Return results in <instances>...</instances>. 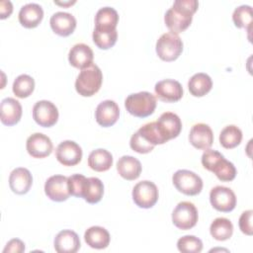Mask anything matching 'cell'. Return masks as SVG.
Listing matches in <instances>:
<instances>
[{
    "mask_svg": "<svg viewBox=\"0 0 253 253\" xmlns=\"http://www.w3.org/2000/svg\"><path fill=\"white\" fill-rule=\"evenodd\" d=\"M87 245L94 249H105L109 246L111 236L109 231L102 226H91L84 233Z\"/></svg>",
    "mask_w": 253,
    "mask_h": 253,
    "instance_id": "484cf974",
    "label": "cell"
},
{
    "mask_svg": "<svg viewBox=\"0 0 253 253\" xmlns=\"http://www.w3.org/2000/svg\"><path fill=\"white\" fill-rule=\"evenodd\" d=\"M113 165V155L104 148L92 150L88 156V166L97 172L109 170Z\"/></svg>",
    "mask_w": 253,
    "mask_h": 253,
    "instance_id": "4316f807",
    "label": "cell"
},
{
    "mask_svg": "<svg viewBox=\"0 0 253 253\" xmlns=\"http://www.w3.org/2000/svg\"><path fill=\"white\" fill-rule=\"evenodd\" d=\"M198 210L191 202H180L172 212L173 224L182 230L194 227L198 222Z\"/></svg>",
    "mask_w": 253,
    "mask_h": 253,
    "instance_id": "ba28073f",
    "label": "cell"
},
{
    "mask_svg": "<svg viewBox=\"0 0 253 253\" xmlns=\"http://www.w3.org/2000/svg\"><path fill=\"white\" fill-rule=\"evenodd\" d=\"M33 184L31 172L24 167L15 168L9 176L10 189L18 195H24L29 192Z\"/></svg>",
    "mask_w": 253,
    "mask_h": 253,
    "instance_id": "ffe728a7",
    "label": "cell"
},
{
    "mask_svg": "<svg viewBox=\"0 0 253 253\" xmlns=\"http://www.w3.org/2000/svg\"><path fill=\"white\" fill-rule=\"evenodd\" d=\"M13 12V5L10 1L2 0L0 2V18L5 19L9 17Z\"/></svg>",
    "mask_w": 253,
    "mask_h": 253,
    "instance_id": "ab89813d",
    "label": "cell"
},
{
    "mask_svg": "<svg viewBox=\"0 0 253 253\" xmlns=\"http://www.w3.org/2000/svg\"><path fill=\"white\" fill-rule=\"evenodd\" d=\"M159 128L166 136V138L172 139L177 137L182 129V122L178 115L172 112H165L161 114L159 119L156 121Z\"/></svg>",
    "mask_w": 253,
    "mask_h": 253,
    "instance_id": "cb8c5ba5",
    "label": "cell"
},
{
    "mask_svg": "<svg viewBox=\"0 0 253 253\" xmlns=\"http://www.w3.org/2000/svg\"><path fill=\"white\" fill-rule=\"evenodd\" d=\"M0 114L3 125L8 126H14L21 120L22 106L20 102L14 98H5L0 104Z\"/></svg>",
    "mask_w": 253,
    "mask_h": 253,
    "instance_id": "7402d4cb",
    "label": "cell"
},
{
    "mask_svg": "<svg viewBox=\"0 0 253 253\" xmlns=\"http://www.w3.org/2000/svg\"><path fill=\"white\" fill-rule=\"evenodd\" d=\"M55 157L64 166H74L82 159V149L73 140H63L55 149Z\"/></svg>",
    "mask_w": 253,
    "mask_h": 253,
    "instance_id": "4fadbf2b",
    "label": "cell"
},
{
    "mask_svg": "<svg viewBox=\"0 0 253 253\" xmlns=\"http://www.w3.org/2000/svg\"><path fill=\"white\" fill-rule=\"evenodd\" d=\"M156 97L166 103L179 101L183 97V87L179 81L164 79L158 81L154 86Z\"/></svg>",
    "mask_w": 253,
    "mask_h": 253,
    "instance_id": "9a60e30c",
    "label": "cell"
},
{
    "mask_svg": "<svg viewBox=\"0 0 253 253\" xmlns=\"http://www.w3.org/2000/svg\"><path fill=\"white\" fill-rule=\"evenodd\" d=\"M210 202L216 211L229 212L236 206V196L230 188L215 186L210 192Z\"/></svg>",
    "mask_w": 253,
    "mask_h": 253,
    "instance_id": "30bf717a",
    "label": "cell"
},
{
    "mask_svg": "<svg viewBox=\"0 0 253 253\" xmlns=\"http://www.w3.org/2000/svg\"><path fill=\"white\" fill-rule=\"evenodd\" d=\"M44 193L51 201L63 202L66 201L69 196L68 177L63 175L50 176L44 184Z\"/></svg>",
    "mask_w": 253,
    "mask_h": 253,
    "instance_id": "7c38bea8",
    "label": "cell"
},
{
    "mask_svg": "<svg viewBox=\"0 0 253 253\" xmlns=\"http://www.w3.org/2000/svg\"><path fill=\"white\" fill-rule=\"evenodd\" d=\"M156 97L147 91L130 94L125 101L126 111L136 118H146L152 115L156 108Z\"/></svg>",
    "mask_w": 253,
    "mask_h": 253,
    "instance_id": "5b68a950",
    "label": "cell"
},
{
    "mask_svg": "<svg viewBox=\"0 0 253 253\" xmlns=\"http://www.w3.org/2000/svg\"><path fill=\"white\" fill-rule=\"evenodd\" d=\"M212 87L211 78L204 72L194 74L188 82L190 93L195 97H203L208 94Z\"/></svg>",
    "mask_w": 253,
    "mask_h": 253,
    "instance_id": "83f0119b",
    "label": "cell"
},
{
    "mask_svg": "<svg viewBox=\"0 0 253 253\" xmlns=\"http://www.w3.org/2000/svg\"><path fill=\"white\" fill-rule=\"evenodd\" d=\"M172 182L179 192L187 196H196L203 189L202 178L195 172L186 169L177 170L173 174Z\"/></svg>",
    "mask_w": 253,
    "mask_h": 253,
    "instance_id": "52a82bcc",
    "label": "cell"
},
{
    "mask_svg": "<svg viewBox=\"0 0 253 253\" xmlns=\"http://www.w3.org/2000/svg\"><path fill=\"white\" fill-rule=\"evenodd\" d=\"M120 117V109L118 104L113 100H105L101 102L95 111L96 122L104 126L108 127L117 123Z\"/></svg>",
    "mask_w": 253,
    "mask_h": 253,
    "instance_id": "e0dca14e",
    "label": "cell"
},
{
    "mask_svg": "<svg viewBox=\"0 0 253 253\" xmlns=\"http://www.w3.org/2000/svg\"><path fill=\"white\" fill-rule=\"evenodd\" d=\"M252 215H253V211L247 210L243 211L239 217V221H238L239 228L246 235H252L253 233Z\"/></svg>",
    "mask_w": 253,
    "mask_h": 253,
    "instance_id": "74e56055",
    "label": "cell"
},
{
    "mask_svg": "<svg viewBox=\"0 0 253 253\" xmlns=\"http://www.w3.org/2000/svg\"><path fill=\"white\" fill-rule=\"evenodd\" d=\"M88 183V178H86L82 174H73L68 177V187L70 195L77 197V198H83L86 187Z\"/></svg>",
    "mask_w": 253,
    "mask_h": 253,
    "instance_id": "8d00e7d4",
    "label": "cell"
},
{
    "mask_svg": "<svg viewBox=\"0 0 253 253\" xmlns=\"http://www.w3.org/2000/svg\"><path fill=\"white\" fill-rule=\"evenodd\" d=\"M232 20L237 28H244L250 31L252 25V8L249 5H240L232 13Z\"/></svg>",
    "mask_w": 253,
    "mask_h": 253,
    "instance_id": "e575fe53",
    "label": "cell"
},
{
    "mask_svg": "<svg viewBox=\"0 0 253 253\" xmlns=\"http://www.w3.org/2000/svg\"><path fill=\"white\" fill-rule=\"evenodd\" d=\"M202 164L205 169L212 172L223 182L232 181L236 176V168L232 162L226 160L224 156L213 149H206L202 155Z\"/></svg>",
    "mask_w": 253,
    "mask_h": 253,
    "instance_id": "3957f363",
    "label": "cell"
},
{
    "mask_svg": "<svg viewBox=\"0 0 253 253\" xmlns=\"http://www.w3.org/2000/svg\"><path fill=\"white\" fill-rule=\"evenodd\" d=\"M211 235L218 241L229 239L233 233V224L226 217H216L210 226Z\"/></svg>",
    "mask_w": 253,
    "mask_h": 253,
    "instance_id": "f546056e",
    "label": "cell"
},
{
    "mask_svg": "<svg viewBox=\"0 0 253 253\" xmlns=\"http://www.w3.org/2000/svg\"><path fill=\"white\" fill-rule=\"evenodd\" d=\"M43 10L37 3H28L21 7L18 15L20 24L28 29L36 28L42 22Z\"/></svg>",
    "mask_w": 253,
    "mask_h": 253,
    "instance_id": "603a6c76",
    "label": "cell"
},
{
    "mask_svg": "<svg viewBox=\"0 0 253 253\" xmlns=\"http://www.w3.org/2000/svg\"><path fill=\"white\" fill-rule=\"evenodd\" d=\"M55 4H58V5H63V6H67V5H71V4H74L75 1H69V2H58V1H54Z\"/></svg>",
    "mask_w": 253,
    "mask_h": 253,
    "instance_id": "60d3db41",
    "label": "cell"
},
{
    "mask_svg": "<svg viewBox=\"0 0 253 253\" xmlns=\"http://www.w3.org/2000/svg\"><path fill=\"white\" fill-rule=\"evenodd\" d=\"M49 24L50 28L56 35L67 37L74 32L76 28V19L70 13L59 11L52 14Z\"/></svg>",
    "mask_w": 253,
    "mask_h": 253,
    "instance_id": "ac0fdd59",
    "label": "cell"
},
{
    "mask_svg": "<svg viewBox=\"0 0 253 253\" xmlns=\"http://www.w3.org/2000/svg\"><path fill=\"white\" fill-rule=\"evenodd\" d=\"M93 42L101 49H109L115 45L118 40V32L115 30H105L95 28L93 31Z\"/></svg>",
    "mask_w": 253,
    "mask_h": 253,
    "instance_id": "1f68e13d",
    "label": "cell"
},
{
    "mask_svg": "<svg viewBox=\"0 0 253 253\" xmlns=\"http://www.w3.org/2000/svg\"><path fill=\"white\" fill-rule=\"evenodd\" d=\"M54 249L58 253H75L80 248L78 234L70 229L59 231L54 238Z\"/></svg>",
    "mask_w": 253,
    "mask_h": 253,
    "instance_id": "44dd1931",
    "label": "cell"
},
{
    "mask_svg": "<svg viewBox=\"0 0 253 253\" xmlns=\"http://www.w3.org/2000/svg\"><path fill=\"white\" fill-rule=\"evenodd\" d=\"M119 22V14L112 7L100 8L95 16V28L115 30Z\"/></svg>",
    "mask_w": 253,
    "mask_h": 253,
    "instance_id": "f1b7e54d",
    "label": "cell"
},
{
    "mask_svg": "<svg viewBox=\"0 0 253 253\" xmlns=\"http://www.w3.org/2000/svg\"><path fill=\"white\" fill-rule=\"evenodd\" d=\"M103 74L98 65L92 63L90 66L82 69L75 80V89L83 97L95 95L101 88Z\"/></svg>",
    "mask_w": 253,
    "mask_h": 253,
    "instance_id": "277c9868",
    "label": "cell"
},
{
    "mask_svg": "<svg viewBox=\"0 0 253 253\" xmlns=\"http://www.w3.org/2000/svg\"><path fill=\"white\" fill-rule=\"evenodd\" d=\"M104 195L103 182L97 177L88 178L87 187L83 196V199L89 204L99 203Z\"/></svg>",
    "mask_w": 253,
    "mask_h": 253,
    "instance_id": "836d02e7",
    "label": "cell"
},
{
    "mask_svg": "<svg viewBox=\"0 0 253 253\" xmlns=\"http://www.w3.org/2000/svg\"><path fill=\"white\" fill-rule=\"evenodd\" d=\"M177 248L182 253H200L203 250V242L194 235H185L178 239Z\"/></svg>",
    "mask_w": 253,
    "mask_h": 253,
    "instance_id": "d590c367",
    "label": "cell"
},
{
    "mask_svg": "<svg viewBox=\"0 0 253 253\" xmlns=\"http://www.w3.org/2000/svg\"><path fill=\"white\" fill-rule=\"evenodd\" d=\"M197 0H176L166 11L164 22L170 32L179 34L184 32L192 23L193 15L197 11Z\"/></svg>",
    "mask_w": 253,
    "mask_h": 253,
    "instance_id": "6da1fadb",
    "label": "cell"
},
{
    "mask_svg": "<svg viewBox=\"0 0 253 253\" xmlns=\"http://www.w3.org/2000/svg\"><path fill=\"white\" fill-rule=\"evenodd\" d=\"M94 53L92 48L85 43H76L74 44L68 53L69 63L79 69H84L90 66L93 63Z\"/></svg>",
    "mask_w": 253,
    "mask_h": 253,
    "instance_id": "d6986e66",
    "label": "cell"
},
{
    "mask_svg": "<svg viewBox=\"0 0 253 253\" xmlns=\"http://www.w3.org/2000/svg\"><path fill=\"white\" fill-rule=\"evenodd\" d=\"M26 148L32 157L44 158L51 153L53 145L47 135L42 132H35L28 137Z\"/></svg>",
    "mask_w": 253,
    "mask_h": 253,
    "instance_id": "5bb4252c",
    "label": "cell"
},
{
    "mask_svg": "<svg viewBox=\"0 0 253 253\" xmlns=\"http://www.w3.org/2000/svg\"><path fill=\"white\" fill-rule=\"evenodd\" d=\"M25 251V243L18 239V238H13L11 239L3 249L4 253L7 252H12V253H21Z\"/></svg>",
    "mask_w": 253,
    "mask_h": 253,
    "instance_id": "f35d334b",
    "label": "cell"
},
{
    "mask_svg": "<svg viewBox=\"0 0 253 253\" xmlns=\"http://www.w3.org/2000/svg\"><path fill=\"white\" fill-rule=\"evenodd\" d=\"M33 119L41 126L50 127L58 120V110L50 101H38L33 107Z\"/></svg>",
    "mask_w": 253,
    "mask_h": 253,
    "instance_id": "8fae6325",
    "label": "cell"
},
{
    "mask_svg": "<svg viewBox=\"0 0 253 253\" xmlns=\"http://www.w3.org/2000/svg\"><path fill=\"white\" fill-rule=\"evenodd\" d=\"M12 89L16 97L21 99L27 98L34 92L35 80L28 74H21L14 80Z\"/></svg>",
    "mask_w": 253,
    "mask_h": 253,
    "instance_id": "d6a6232c",
    "label": "cell"
},
{
    "mask_svg": "<svg viewBox=\"0 0 253 253\" xmlns=\"http://www.w3.org/2000/svg\"><path fill=\"white\" fill-rule=\"evenodd\" d=\"M189 141L197 149H209L213 142V132L211 126L204 123L194 125L189 133Z\"/></svg>",
    "mask_w": 253,
    "mask_h": 253,
    "instance_id": "2e32d148",
    "label": "cell"
},
{
    "mask_svg": "<svg viewBox=\"0 0 253 253\" xmlns=\"http://www.w3.org/2000/svg\"><path fill=\"white\" fill-rule=\"evenodd\" d=\"M156 53L164 61H173L183 50V42L178 34L168 32L160 36L156 42Z\"/></svg>",
    "mask_w": 253,
    "mask_h": 253,
    "instance_id": "8992f818",
    "label": "cell"
},
{
    "mask_svg": "<svg viewBox=\"0 0 253 253\" xmlns=\"http://www.w3.org/2000/svg\"><path fill=\"white\" fill-rule=\"evenodd\" d=\"M241 140L242 131L238 126L234 125L224 126L219 133V142L226 149L236 147L237 145L240 144Z\"/></svg>",
    "mask_w": 253,
    "mask_h": 253,
    "instance_id": "4dcf8cb0",
    "label": "cell"
},
{
    "mask_svg": "<svg viewBox=\"0 0 253 253\" xmlns=\"http://www.w3.org/2000/svg\"><path fill=\"white\" fill-rule=\"evenodd\" d=\"M157 186L148 180H143L135 184L132 189V200L134 204L142 209L152 208L158 200Z\"/></svg>",
    "mask_w": 253,
    "mask_h": 253,
    "instance_id": "9c48e42d",
    "label": "cell"
},
{
    "mask_svg": "<svg viewBox=\"0 0 253 253\" xmlns=\"http://www.w3.org/2000/svg\"><path fill=\"white\" fill-rule=\"evenodd\" d=\"M117 170L124 179L135 180L141 173V163L133 156L124 155L117 162Z\"/></svg>",
    "mask_w": 253,
    "mask_h": 253,
    "instance_id": "d4e9b609",
    "label": "cell"
},
{
    "mask_svg": "<svg viewBox=\"0 0 253 253\" xmlns=\"http://www.w3.org/2000/svg\"><path fill=\"white\" fill-rule=\"evenodd\" d=\"M168 139L158 126L157 122H150L140 126L129 140L130 148L137 153L151 152L155 145L163 144Z\"/></svg>",
    "mask_w": 253,
    "mask_h": 253,
    "instance_id": "7a4b0ae2",
    "label": "cell"
}]
</instances>
